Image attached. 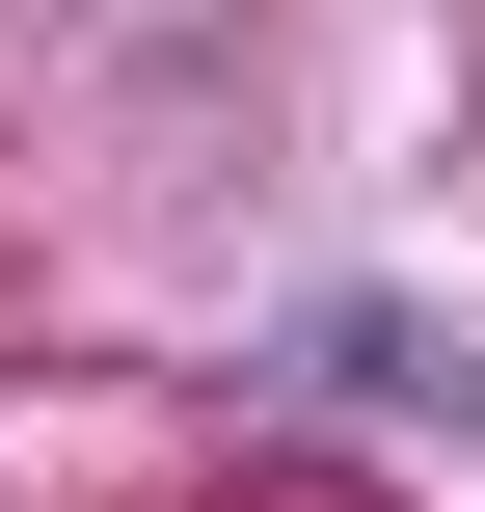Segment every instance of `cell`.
<instances>
[{
  "instance_id": "6da1fadb",
  "label": "cell",
  "mask_w": 485,
  "mask_h": 512,
  "mask_svg": "<svg viewBox=\"0 0 485 512\" xmlns=\"http://www.w3.org/2000/svg\"><path fill=\"white\" fill-rule=\"evenodd\" d=\"M270 378H297V405H405V432H485V324L378 297V270H324V297L270 324Z\"/></svg>"
}]
</instances>
